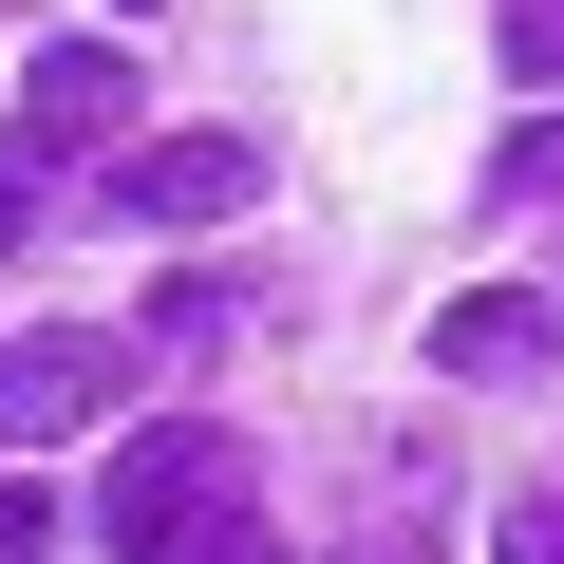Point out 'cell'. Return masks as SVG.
Returning <instances> with one entry per match:
<instances>
[{
    "instance_id": "cell-1",
    "label": "cell",
    "mask_w": 564,
    "mask_h": 564,
    "mask_svg": "<svg viewBox=\"0 0 564 564\" xmlns=\"http://www.w3.org/2000/svg\"><path fill=\"white\" fill-rule=\"evenodd\" d=\"M263 508V470H245V433H207V414H151L132 452H113V489H95V545L113 564H188L207 527H245Z\"/></svg>"
},
{
    "instance_id": "cell-2",
    "label": "cell",
    "mask_w": 564,
    "mask_h": 564,
    "mask_svg": "<svg viewBox=\"0 0 564 564\" xmlns=\"http://www.w3.org/2000/svg\"><path fill=\"white\" fill-rule=\"evenodd\" d=\"M132 395V339L95 321H39V339H0V452H39V433H95Z\"/></svg>"
},
{
    "instance_id": "cell-3",
    "label": "cell",
    "mask_w": 564,
    "mask_h": 564,
    "mask_svg": "<svg viewBox=\"0 0 564 564\" xmlns=\"http://www.w3.org/2000/svg\"><path fill=\"white\" fill-rule=\"evenodd\" d=\"M226 207H263V151H245V132H151V151H113V226H226Z\"/></svg>"
},
{
    "instance_id": "cell-4",
    "label": "cell",
    "mask_w": 564,
    "mask_h": 564,
    "mask_svg": "<svg viewBox=\"0 0 564 564\" xmlns=\"http://www.w3.org/2000/svg\"><path fill=\"white\" fill-rule=\"evenodd\" d=\"M113 113H132V57H113V39H39V57H20V132H0V151L39 170V151H95Z\"/></svg>"
},
{
    "instance_id": "cell-5",
    "label": "cell",
    "mask_w": 564,
    "mask_h": 564,
    "mask_svg": "<svg viewBox=\"0 0 564 564\" xmlns=\"http://www.w3.org/2000/svg\"><path fill=\"white\" fill-rule=\"evenodd\" d=\"M545 339H564L545 302H508V282H470V302L433 321V377H545Z\"/></svg>"
},
{
    "instance_id": "cell-6",
    "label": "cell",
    "mask_w": 564,
    "mask_h": 564,
    "mask_svg": "<svg viewBox=\"0 0 564 564\" xmlns=\"http://www.w3.org/2000/svg\"><path fill=\"white\" fill-rule=\"evenodd\" d=\"M245 339V282H170V302H151V358H226Z\"/></svg>"
},
{
    "instance_id": "cell-7",
    "label": "cell",
    "mask_w": 564,
    "mask_h": 564,
    "mask_svg": "<svg viewBox=\"0 0 564 564\" xmlns=\"http://www.w3.org/2000/svg\"><path fill=\"white\" fill-rule=\"evenodd\" d=\"M489 39H508V76H527V95H564V0H489Z\"/></svg>"
},
{
    "instance_id": "cell-8",
    "label": "cell",
    "mask_w": 564,
    "mask_h": 564,
    "mask_svg": "<svg viewBox=\"0 0 564 564\" xmlns=\"http://www.w3.org/2000/svg\"><path fill=\"white\" fill-rule=\"evenodd\" d=\"M489 188H508V207H545V188H564V132H508V170H489Z\"/></svg>"
},
{
    "instance_id": "cell-9",
    "label": "cell",
    "mask_w": 564,
    "mask_h": 564,
    "mask_svg": "<svg viewBox=\"0 0 564 564\" xmlns=\"http://www.w3.org/2000/svg\"><path fill=\"white\" fill-rule=\"evenodd\" d=\"M188 564H302V545H282V527H263V508H245V527H207V545H188Z\"/></svg>"
},
{
    "instance_id": "cell-10",
    "label": "cell",
    "mask_w": 564,
    "mask_h": 564,
    "mask_svg": "<svg viewBox=\"0 0 564 564\" xmlns=\"http://www.w3.org/2000/svg\"><path fill=\"white\" fill-rule=\"evenodd\" d=\"M489 564H564V508H508V527H489Z\"/></svg>"
},
{
    "instance_id": "cell-11",
    "label": "cell",
    "mask_w": 564,
    "mask_h": 564,
    "mask_svg": "<svg viewBox=\"0 0 564 564\" xmlns=\"http://www.w3.org/2000/svg\"><path fill=\"white\" fill-rule=\"evenodd\" d=\"M0 245H39V170L20 151H0Z\"/></svg>"
},
{
    "instance_id": "cell-12",
    "label": "cell",
    "mask_w": 564,
    "mask_h": 564,
    "mask_svg": "<svg viewBox=\"0 0 564 564\" xmlns=\"http://www.w3.org/2000/svg\"><path fill=\"white\" fill-rule=\"evenodd\" d=\"M358 564H414V545H358Z\"/></svg>"
}]
</instances>
